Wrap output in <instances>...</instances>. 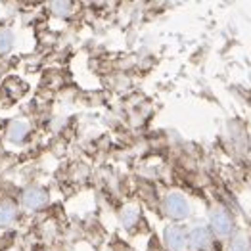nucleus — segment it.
<instances>
[{
  "instance_id": "obj_11",
  "label": "nucleus",
  "mask_w": 251,
  "mask_h": 251,
  "mask_svg": "<svg viewBox=\"0 0 251 251\" xmlns=\"http://www.w3.org/2000/svg\"><path fill=\"white\" fill-rule=\"evenodd\" d=\"M136 219H138V209L136 207L128 205V207H125V209L121 211V223L125 225L126 228H130L136 223Z\"/></svg>"
},
{
  "instance_id": "obj_7",
  "label": "nucleus",
  "mask_w": 251,
  "mask_h": 251,
  "mask_svg": "<svg viewBox=\"0 0 251 251\" xmlns=\"http://www.w3.org/2000/svg\"><path fill=\"white\" fill-rule=\"evenodd\" d=\"M20 207L12 200H2L0 201V228H8L18 221Z\"/></svg>"
},
{
  "instance_id": "obj_10",
  "label": "nucleus",
  "mask_w": 251,
  "mask_h": 251,
  "mask_svg": "<svg viewBox=\"0 0 251 251\" xmlns=\"http://www.w3.org/2000/svg\"><path fill=\"white\" fill-rule=\"evenodd\" d=\"M50 12H52L56 18H67V16H71V12H73V2H63V0L50 2Z\"/></svg>"
},
{
  "instance_id": "obj_1",
  "label": "nucleus",
  "mask_w": 251,
  "mask_h": 251,
  "mask_svg": "<svg viewBox=\"0 0 251 251\" xmlns=\"http://www.w3.org/2000/svg\"><path fill=\"white\" fill-rule=\"evenodd\" d=\"M161 207H163L165 217L175 221V223L186 221L190 217V203L180 192H169L167 196L163 198V205Z\"/></svg>"
},
{
  "instance_id": "obj_6",
  "label": "nucleus",
  "mask_w": 251,
  "mask_h": 251,
  "mask_svg": "<svg viewBox=\"0 0 251 251\" xmlns=\"http://www.w3.org/2000/svg\"><path fill=\"white\" fill-rule=\"evenodd\" d=\"M211 240H213V234H211L209 226H205V225H198L188 232V248L192 251L209 250Z\"/></svg>"
},
{
  "instance_id": "obj_2",
  "label": "nucleus",
  "mask_w": 251,
  "mask_h": 251,
  "mask_svg": "<svg viewBox=\"0 0 251 251\" xmlns=\"http://www.w3.org/2000/svg\"><path fill=\"white\" fill-rule=\"evenodd\" d=\"M21 207L29 213H39V211L46 209L48 203H50V194L48 190L42 188V186H37V184H31L21 192L20 198Z\"/></svg>"
},
{
  "instance_id": "obj_3",
  "label": "nucleus",
  "mask_w": 251,
  "mask_h": 251,
  "mask_svg": "<svg viewBox=\"0 0 251 251\" xmlns=\"http://www.w3.org/2000/svg\"><path fill=\"white\" fill-rule=\"evenodd\" d=\"M209 230L217 238H230L232 236V232H234V221H232L230 213L225 209V207L215 205L209 211Z\"/></svg>"
},
{
  "instance_id": "obj_8",
  "label": "nucleus",
  "mask_w": 251,
  "mask_h": 251,
  "mask_svg": "<svg viewBox=\"0 0 251 251\" xmlns=\"http://www.w3.org/2000/svg\"><path fill=\"white\" fill-rule=\"evenodd\" d=\"M14 44H16V35L10 27H4L0 29V56H6L14 50Z\"/></svg>"
},
{
  "instance_id": "obj_4",
  "label": "nucleus",
  "mask_w": 251,
  "mask_h": 251,
  "mask_svg": "<svg viewBox=\"0 0 251 251\" xmlns=\"http://www.w3.org/2000/svg\"><path fill=\"white\" fill-rule=\"evenodd\" d=\"M163 242L169 251L188 250V230L180 225H169L163 230Z\"/></svg>"
},
{
  "instance_id": "obj_5",
  "label": "nucleus",
  "mask_w": 251,
  "mask_h": 251,
  "mask_svg": "<svg viewBox=\"0 0 251 251\" xmlns=\"http://www.w3.org/2000/svg\"><path fill=\"white\" fill-rule=\"evenodd\" d=\"M29 132H31V123L27 119H14L8 123L6 128V142L10 146H21L25 144Z\"/></svg>"
},
{
  "instance_id": "obj_9",
  "label": "nucleus",
  "mask_w": 251,
  "mask_h": 251,
  "mask_svg": "<svg viewBox=\"0 0 251 251\" xmlns=\"http://www.w3.org/2000/svg\"><path fill=\"white\" fill-rule=\"evenodd\" d=\"M228 251H251V244L248 240L246 234L238 232L230 238V244H228Z\"/></svg>"
}]
</instances>
